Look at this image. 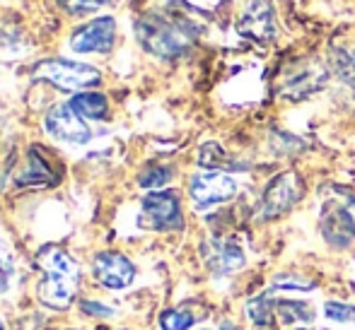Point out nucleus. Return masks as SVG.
I'll use <instances>...</instances> for the list:
<instances>
[{
    "instance_id": "obj_1",
    "label": "nucleus",
    "mask_w": 355,
    "mask_h": 330,
    "mask_svg": "<svg viewBox=\"0 0 355 330\" xmlns=\"http://www.w3.org/2000/svg\"><path fill=\"white\" fill-rule=\"evenodd\" d=\"M136 37L148 53L164 61H174L193 46L198 27L182 15L148 12L136 22Z\"/></svg>"
},
{
    "instance_id": "obj_2",
    "label": "nucleus",
    "mask_w": 355,
    "mask_h": 330,
    "mask_svg": "<svg viewBox=\"0 0 355 330\" xmlns=\"http://www.w3.org/2000/svg\"><path fill=\"white\" fill-rule=\"evenodd\" d=\"M37 268L42 270V279L37 287L39 302L49 309L66 311L78 294V265L71 261V256L63 248L49 246L39 253Z\"/></svg>"
},
{
    "instance_id": "obj_3",
    "label": "nucleus",
    "mask_w": 355,
    "mask_h": 330,
    "mask_svg": "<svg viewBox=\"0 0 355 330\" xmlns=\"http://www.w3.org/2000/svg\"><path fill=\"white\" fill-rule=\"evenodd\" d=\"M319 229L331 246H348L355 239V196L341 188H334L331 196L324 198Z\"/></svg>"
},
{
    "instance_id": "obj_4",
    "label": "nucleus",
    "mask_w": 355,
    "mask_h": 330,
    "mask_svg": "<svg viewBox=\"0 0 355 330\" xmlns=\"http://www.w3.org/2000/svg\"><path fill=\"white\" fill-rule=\"evenodd\" d=\"M32 75L37 80H46L53 87L63 89V92H75L80 89L94 87L102 82V75L94 66L87 63H75L66 61V58H53V61H42L37 68L32 70Z\"/></svg>"
},
{
    "instance_id": "obj_5",
    "label": "nucleus",
    "mask_w": 355,
    "mask_h": 330,
    "mask_svg": "<svg viewBox=\"0 0 355 330\" xmlns=\"http://www.w3.org/2000/svg\"><path fill=\"white\" fill-rule=\"evenodd\" d=\"M182 205L177 193L172 191H153L141 203V227L155 232H172L182 229Z\"/></svg>"
},
{
    "instance_id": "obj_6",
    "label": "nucleus",
    "mask_w": 355,
    "mask_h": 330,
    "mask_svg": "<svg viewBox=\"0 0 355 330\" xmlns=\"http://www.w3.org/2000/svg\"><path fill=\"white\" fill-rule=\"evenodd\" d=\"M304 196V183L297 172H283L268 183L261 198V217L263 219H276L295 208L300 198Z\"/></svg>"
},
{
    "instance_id": "obj_7",
    "label": "nucleus",
    "mask_w": 355,
    "mask_h": 330,
    "mask_svg": "<svg viewBox=\"0 0 355 330\" xmlns=\"http://www.w3.org/2000/svg\"><path fill=\"white\" fill-rule=\"evenodd\" d=\"M239 191L237 181L230 174L223 172H203L196 174L189 183V193L198 210H208L213 205L227 203L230 198H234Z\"/></svg>"
},
{
    "instance_id": "obj_8",
    "label": "nucleus",
    "mask_w": 355,
    "mask_h": 330,
    "mask_svg": "<svg viewBox=\"0 0 355 330\" xmlns=\"http://www.w3.org/2000/svg\"><path fill=\"white\" fill-rule=\"evenodd\" d=\"M44 128L51 138L61 140V143H73V145H85L92 138V131L87 128V123L83 121L78 111L71 104H58L44 118Z\"/></svg>"
},
{
    "instance_id": "obj_9",
    "label": "nucleus",
    "mask_w": 355,
    "mask_h": 330,
    "mask_svg": "<svg viewBox=\"0 0 355 330\" xmlns=\"http://www.w3.org/2000/svg\"><path fill=\"white\" fill-rule=\"evenodd\" d=\"M239 34L254 39L259 44H268L276 39V12L271 0H249L239 17Z\"/></svg>"
},
{
    "instance_id": "obj_10",
    "label": "nucleus",
    "mask_w": 355,
    "mask_h": 330,
    "mask_svg": "<svg viewBox=\"0 0 355 330\" xmlns=\"http://www.w3.org/2000/svg\"><path fill=\"white\" fill-rule=\"evenodd\" d=\"M114 39H116L114 17H97L75 29L71 37V48L75 53H107L112 51Z\"/></svg>"
},
{
    "instance_id": "obj_11",
    "label": "nucleus",
    "mask_w": 355,
    "mask_h": 330,
    "mask_svg": "<svg viewBox=\"0 0 355 330\" xmlns=\"http://www.w3.org/2000/svg\"><path fill=\"white\" fill-rule=\"evenodd\" d=\"M327 70L322 63L317 61H307L300 63L285 75L283 84H281V94L285 99H304L309 94L319 92V89L327 84Z\"/></svg>"
},
{
    "instance_id": "obj_12",
    "label": "nucleus",
    "mask_w": 355,
    "mask_h": 330,
    "mask_svg": "<svg viewBox=\"0 0 355 330\" xmlns=\"http://www.w3.org/2000/svg\"><path fill=\"white\" fill-rule=\"evenodd\" d=\"M94 279L107 289H126L136 279V268L121 253H99L92 263Z\"/></svg>"
},
{
    "instance_id": "obj_13",
    "label": "nucleus",
    "mask_w": 355,
    "mask_h": 330,
    "mask_svg": "<svg viewBox=\"0 0 355 330\" xmlns=\"http://www.w3.org/2000/svg\"><path fill=\"white\" fill-rule=\"evenodd\" d=\"M203 261L215 277H225L244 265V251L227 239H211L203 244Z\"/></svg>"
},
{
    "instance_id": "obj_14",
    "label": "nucleus",
    "mask_w": 355,
    "mask_h": 330,
    "mask_svg": "<svg viewBox=\"0 0 355 330\" xmlns=\"http://www.w3.org/2000/svg\"><path fill=\"white\" fill-rule=\"evenodd\" d=\"M56 181H58L56 174H53L49 159L42 154V149L39 147L29 149V164L22 172V176L17 178L19 186H51Z\"/></svg>"
},
{
    "instance_id": "obj_15",
    "label": "nucleus",
    "mask_w": 355,
    "mask_h": 330,
    "mask_svg": "<svg viewBox=\"0 0 355 330\" xmlns=\"http://www.w3.org/2000/svg\"><path fill=\"white\" fill-rule=\"evenodd\" d=\"M68 104H71L83 118H92V121L107 118V113H109L107 97L99 92H78V94H73V99Z\"/></svg>"
},
{
    "instance_id": "obj_16",
    "label": "nucleus",
    "mask_w": 355,
    "mask_h": 330,
    "mask_svg": "<svg viewBox=\"0 0 355 330\" xmlns=\"http://www.w3.org/2000/svg\"><path fill=\"white\" fill-rule=\"evenodd\" d=\"M273 313H276V304L268 294H259V297L247 302V316L259 330L273 328Z\"/></svg>"
},
{
    "instance_id": "obj_17",
    "label": "nucleus",
    "mask_w": 355,
    "mask_h": 330,
    "mask_svg": "<svg viewBox=\"0 0 355 330\" xmlns=\"http://www.w3.org/2000/svg\"><path fill=\"white\" fill-rule=\"evenodd\" d=\"M276 311L283 323H312L314 321V306L307 302H295V299H281L276 302Z\"/></svg>"
},
{
    "instance_id": "obj_18",
    "label": "nucleus",
    "mask_w": 355,
    "mask_h": 330,
    "mask_svg": "<svg viewBox=\"0 0 355 330\" xmlns=\"http://www.w3.org/2000/svg\"><path fill=\"white\" fill-rule=\"evenodd\" d=\"M198 164L206 169H211V172H220V169H237V164L230 162L227 154H225V149L220 147L218 143H206L201 147V152H198Z\"/></svg>"
},
{
    "instance_id": "obj_19",
    "label": "nucleus",
    "mask_w": 355,
    "mask_h": 330,
    "mask_svg": "<svg viewBox=\"0 0 355 330\" xmlns=\"http://www.w3.org/2000/svg\"><path fill=\"white\" fill-rule=\"evenodd\" d=\"M169 178H172V169L169 167H162V164H155V167L145 169L141 174V178H138V183H141L143 188H162L164 183H169Z\"/></svg>"
},
{
    "instance_id": "obj_20",
    "label": "nucleus",
    "mask_w": 355,
    "mask_h": 330,
    "mask_svg": "<svg viewBox=\"0 0 355 330\" xmlns=\"http://www.w3.org/2000/svg\"><path fill=\"white\" fill-rule=\"evenodd\" d=\"M271 284L276 289H295V292H312L314 289V279L302 277V275H290V273L276 275Z\"/></svg>"
},
{
    "instance_id": "obj_21",
    "label": "nucleus",
    "mask_w": 355,
    "mask_h": 330,
    "mask_svg": "<svg viewBox=\"0 0 355 330\" xmlns=\"http://www.w3.org/2000/svg\"><path fill=\"white\" fill-rule=\"evenodd\" d=\"M193 326V316L179 309H169L159 316V328L162 330H189Z\"/></svg>"
},
{
    "instance_id": "obj_22",
    "label": "nucleus",
    "mask_w": 355,
    "mask_h": 330,
    "mask_svg": "<svg viewBox=\"0 0 355 330\" xmlns=\"http://www.w3.org/2000/svg\"><path fill=\"white\" fill-rule=\"evenodd\" d=\"M109 0H58V5H61L63 10H66L68 15H89V12H97L99 8H104Z\"/></svg>"
},
{
    "instance_id": "obj_23",
    "label": "nucleus",
    "mask_w": 355,
    "mask_h": 330,
    "mask_svg": "<svg viewBox=\"0 0 355 330\" xmlns=\"http://www.w3.org/2000/svg\"><path fill=\"white\" fill-rule=\"evenodd\" d=\"M324 311H327V318H331V321H338V323L355 321V309L348 306V304L329 302L327 306H324Z\"/></svg>"
},
{
    "instance_id": "obj_24",
    "label": "nucleus",
    "mask_w": 355,
    "mask_h": 330,
    "mask_svg": "<svg viewBox=\"0 0 355 330\" xmlns=\"http://www.w3.org/2000/svg\"><path fill=\"white\" fill-rule=\"evenodd\" d=\"M83 311L85 313H92L94 311V316H112V309L102 306V304H97V302H85L83 304Z\"/></svg>"
},
{
    "instance_id": "obj_25",
    "label": "nucleus",
    "mask_w": 355,
    "mask_h": 330,
    "mask_svg": "<svg viewBox=\"0 0 355 330\" xmlns=\"http://www.w3.org/2000/svg\"><path fill=\"white\" fill-rule=\"evenodd\" d=\"M223 330H239V328H234L232 323H223Z\"/></svg>"
},
{
    "instance_id": "obj_26",
    "label": "nucleus",
    "mask_w": 355,
    "mask_h": 330,
    "mask_svg": "<svg viewBox=\"0 0 355 330\" xmlns=\"http://www.w3.org/2000/svg\"><path fill=\"white\" fill-rule=\"evenodd\" d=\"M295 330H307V328H295Z\"/></svg>"
},
{
    "instance_id": "obj_27",
    "label": "nucleus",
    "mask_w": 355,
    "mask_h": 330,
    "mask_svg": "<svg viewBox=\"0 0 355 330\" xmlns=\"http://www.w3.org/2000/svg\"><path fill=\"white\" fill-rule=\"evenodd\" d=\"M0 330H5V328H3V323H0Z\"/></svg>"
},
{
    "instance_id": "obj_28",
    "label": "nucleus",
    "mask_w": 355,
    "mask_h": 330,
    "mask_svg": "<svg viewBox=\"0 0 355 330\" xmlns=\"http://www.w3.org/2000/svg\"><path fill=\"white\" fill-rule=\"evenodd\" d=\"M203 330H211V328H203Z\"/></svg>"
},
{
    "instance_id": "obj_29",
    "label": "nucleus",
    "mask_w": 355,
    "mask_h": 330,
    "mask_svg": "<svg viewBox=\"0 0 355 330\" xmlns=\"http://www.w3.org/2000/svg\"><path fill=\"white\" fill-rule=\"evenodd\" d=\"M167 3H172V0H167Z\"/></svg>"
}]
</instances>
